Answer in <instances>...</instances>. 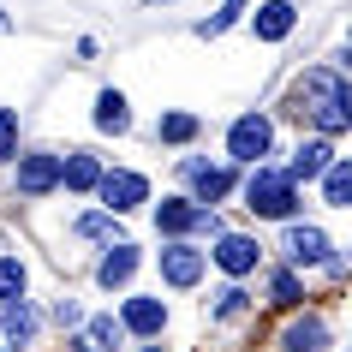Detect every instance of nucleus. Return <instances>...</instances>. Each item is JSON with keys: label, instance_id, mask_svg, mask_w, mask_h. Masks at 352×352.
<instances>
[{"label": "nucleus", "instance_id": "nucleus-19", "mask_svg": "<svg viewBox=\"0 0 352 352\" xmlns=\"http://www.w3.org/2000/svg\"><path fill=\"white\" fill-rule=\"evenodd\" d=\"M96 126H102V131H126L131 126V108H126V96H120V90L96 96Z\"/></svg>", "mask_w": 352, "mask_h": 352}, {"label": "nucleus", "instance_id": "nucleus-17", "mask_svg": "<svg viewBox=\"0 0 352 352\" xmlns=\"http://www.w3.org/2000/svg\"><path fill=\"white\" fill-rule=\"evenodd\" d=\"M0 329H6V340H12V346H24V340H30V334H36V311H30V305H24V298H12V305H0Z\"/></svg>", "mask_w": 352, "mask_h": 352}, {"label": "nucleus", "instance_id": "nucleus-13", "mask_svg": "<svg viewBox=\"0 0 352 352\" xmlns=\"http://www.w3.org/2000/svg\"><path fill=\"white\" fill-rule=\"evenodd\" d=\"M293 24H298V6H293V0H269L257 19H251V30H257L263 42H280L287 30H293Z\"/></svg>", "mask_w": 352, "mask_h": 352}, {"label": "nucleus", "instance_id": "nucleus-18", "mask_svg": "<svg viewBox=\"0 0 352 352\" xmlns=\"http://www.w3.org/2000/svg\"><path fill=\"white\" fill-rule=\"evenodd\" d=\"M197 131H204V120H197V113H162V120H155V138H162V144H191V138H197Z\"/></svg>", "mask_w": 352, "mask_h": 352}, {"label": "nucleus", "instance_id": "nucleus-15", "mask_svg": "<svg viewBox=\"0 0 352 352\" xmlns=\"http://www.w3.org/2000/svg\"><path fill=\"white\" fill-rule=\"evenodd\" d=\"M316 179H322V204H329V209H346V204H352V162H340V155H334Z\"/></svg>", "mask_w": 352, "mask_h": 352}, {"label": "nucleus", "instance_id": "nucleus-2", "mask_svg": "<svg viewBox=\"0 0 352 352\" xmlns=\"http://www.w3.org/2000/svg\"><path fill=\"white\" fill-rule=\"evenodd\" d=\"M245 204H251V215H269V221H293L298 209V186L280 173V167H251V179H245Z\"/></svg>", "mask_w": 352, "mask_h": 352}, {"label": "nucleus", "instance_id": "nucleus-26", "mask_svg": "<svg viewBox=\"0 0 352 352\" xmlns=\"http://www.w3.org/2000/svg\"><path fill=\"white\" fill-rule=\"evenodd\" d=\"M245 311V287H221V298H215V316H239Z\"/></svg>", "mask_w": 352, "mask_h": 352}, {"label": "nucleus", "instance_id": "nucleus-5", "mask_svg": "<svg viewBox=\"0 0 352 352\" xmlns=\"http://www.w3.org/2000/svg\"><path fill=\"white\" fill-rule=\"evenodd\" d=\"M204 269H209V257L197 251V245H186V239H173L162 251V280H167V287H197Z\"/></svg>", "mask_w": 352, "mask_h": 352}, {"label": "nucleus", "instance_id": "nucleus-22", "mask_svg": "<svg viewBox=\"0 0 352 352\" xmlns=\"http://www.w3.org/2000/svg\"><path fill=\"white\" fill-rule=\"evenodd\" d=\"M120 334H126V329H120L113 316H96V322H90V334H84V340H90L96 352H113V346H120Z\"/></svg>", "mask_w": 352, "mask_h": 352}, {"label": "nucleus", "instance_id": "nucleus-16", "mask_svg": "<svg viewBox=\"0 0 352 352\" xmlns=\"http://www.w3.org/2000/svg\"><path fill=\"white\" fill-rule=\"evenodd\" d=\"M96 179H102L96 155H60V186L66 191H96Z\"/></svg>", "mask_w": 352, "mask_h": 352}, {"label": "nucleus", "instance_id": "nucleus-14", "mask_svg": "<svg viewBox=\"0 0 352 352\" xmlns=\"http://www.w3.org/2000/svg\"><path fill=\"white\" fill-rule=\"evenodd\" d=\"M334 162V144L329 138H311V144H298V155H293V167H287V179H316V173H322V167Z\"/></svg>", "mask_w": 352, "mask_h": 352}, {"label": "nucleus", "instance_id": "nucleus-9", "mask_svg": "<svg viewBox=\"0 0 352 352\" xmlns=\"http://www.w3.org/2000/svg\"><path fill=\"white\" fill-rule=\"evenodd\" d=\"M186 167V179L197 186V204H221L227 191H233V173L227 167H209V162H179Z\"/></svg>", "mask_w": 352, "mask_h": 352}, {"label": "nucleus", "instance_id": "nucleus-10", "mask_svg": "<svg viewBox=\"0 0 352 352\" xmlns=\"http://www.w3.org/2000/svg\"><path fill=\"white\" fill-rule=\"evenodd\" d=\"M280 346L287 352H329V322L322 316H298L280 329Z\"/></svg>", "mask_w": 352, "mask_h": 352}, {"label": "nucleus", "instance_id": "nucleus-4", "mask_svg": "<svg viewBox=\"0 0 352 352\" xmlns=\"http://www.w3.org/2000/svg\"><path fill=\"white\" fill-rule=\"evenodd\" d=\"M96 191H102V209H108V215H126V209H138L149 197V179L131 173V167H113V173L96 179Z\"/></svg>", "mask_w": 352, "mask_h": 352}, {"label": "nucleus", "instance_id": "nucleus-27", "mask_svg": "<svg viewBox=\"0 0 352 352\" xmlns=\"http://www.w3.org/2000/svg\"><path fill=\"white\" fill-rule=\"evenodd\" d=\"M54 322H60V329H78V322H84V311H78L72 298H60V305H54Z\"/></svg>", "mask_w": 352, "mask_h": 352}, {"label": "nucleus", "instance_id": "nucleus-25", "mask_svg": "<svg viewBox=\"0 0 352 352\" xmlns=\"http://www.w3.org/2000/svg\"><path fill=\"white\" fill-rule=\"evenodd\" d=\"M78 233H84V239H108V233H113V215H108V209H96V215L78 221Z\"/></svg>", "mask_w": 352, "mask_h": 352}, {"label": "nucleus", "instance_id": "nucleus-1", "mask_svg": "<svg viewBox=\"0 0 352 352\" xmlns=\"http://www.w3.org/2000/svg\"><path fill=\"white\" fill-rule=\"evenodd\" d=\"M293 102L322 138H340V131L352 126V90H346V78L334 72V66H311V72L293 84Z\"/></svg>", "mask_w": 352, "mask_h": 352}, {"label": "nucleus", "instance_id": "nucleus-6", "mask_svg": "<svg viewBox=\"0 0 352 352\" xmlns=\"http://www.w3.org/2000/svg\"><path fill=\"white\" fill-rule=\"evenodd\" d=\"M257 257H263L257 239H245V233H215V263H221L233 280L251 275V269H257Z\"/></svg>", "mask_w": 352, "mask_h": 352}, {"label": "nucleus", "instance_id": "nucleus-23", "mask_svg": "<svg viewBox=\"0 0 352 352\" xmlns=\"http://www.w3.org/2000/svg\"><path fill=\"white\" fill-rule=\"evenodd\" d=\"M0 162H19V113L0 108Z\"/></svg>", "mask_w": 352, "mask_h": 352}, {"label": "nucleus", "instance_id": "nucleus-12", "mask_svg": "<svg viewBox=\"0 0 352 352\" xmlns=\"http://www.w3.org/2000/svg\"><path fill=\"white\" fill-rule=\"evenodd\" d=\"M120 329H131V334H162V329H167V305H162V298H126Z\"/></svg>", "mask_w": 352, "mask_h": 352}, {"label": "nucleus", "instance_id": "nucleus-24", "mask_svg": "<svg viewBox=\"0 0 352 352\" xmlns=\"http://www.w3.org/2000/svg\"><path fill=\"white\" fill-rule=\"evenodd\" d=\"M245 6H251V0H227L221 12H215V19H209V24H197V30H204V36H221L227 24H239V19H245Z\"/></svg>", "mask_w": 352, "mask_h": 352}, {"label": "nucleus", "instance_id": "nucleus-28", "mask_svg": "<svg viewBox=\"0 0 352 352\" xmlns=\"http://www.w3.org/2000/svg\"><path fill=\"white\" fill-rule=\"evenodd\" d=\"M6 30H12V19H6V12H0V36H6Z\"/></svg>", "mask_w": 352, "mask_h": 352}, {"label": "nucleus", "instance_id": "nucleus-20", "mask_svg": "<svg viewBox=\"0 0 352 352\" xmlns=\"http://www.w3.org/2000/svg\"><path fill=\"white\" fill-rule=\"evenodd\" d=\"M24 263L19 257H0V305H12V298H24Z\"/></svg>", "mask_w": 352, "mask_h": 352}, {"label": "nucleus", "instance_id": "nucleus-11", "mask_svg": "<svg viewBox=\"0 0 352 352\" xmlns=\"http://www.w3.org/2000/svg\"><path fill=\"white\" fill-rule=\"evenodd\" d=\"M131 275H138V245H126V239H120V245H108V257L96 263V280H102V287L113 293V287H126Z\"/></svg>", "mask_w": 352, "mask_h": 352}, {"label": "nucleus", "instance_id": "nucleus-8", "mask_svg": "<svg viewBox=\"0 0 352 352\" xmlns=\"http://www.w3.org/2000/svg\"><path fill=\"white\" fill-rule=\"evenodd\" d=\"M287 257L293 263H329L334 257V245H329V233L322 227H287Z\"/></svg>", "mask_w": 352, "mask_h": 352}, {"label": "nucleus", "instance_id": "nucleus-3", "mask_svg": "<svg viewBox=\"0 0 352 352\" xmlns=\"http://www.w3.org/2000/svg\"><path fill=\"white\" fill-rule=\"evenodd\" d=\"M269 149H275V126H269L263 113H239V120H233V131H227V155H233V162H245V167H257Z\"/></svg>", "mask_w": 352, "mask_h": 352}, {"label": "nucleus", "instance_id": "nucleus-7", "mask_svg": "<svg viewBox=\"0 0 352 352\" xmlns=\"http://www.w3.org/2000/svg\"><path fill=\"white\" fill-rule=\"evenodd\" d=\"M60 186V155H24L19 162V191L24 197H48Z\"/></svg>", "mask_w": 352, "mask_h": 352}, {"label": "nucleus", "instance_id": "nucleus-21", "mask_svg": "<svg viewBox=\"0 0 352 352\" xmlns=\"http://www.w3.org/2000/svg\"><path fill=\"white\" fill-rule=\"evenodd\" d=\"M269 298H275V305H298V298H305V287H298L293 269H275V275H269Z\"/></svg>", "mask_w": 352, "mask_h": 352}]
</instances>
